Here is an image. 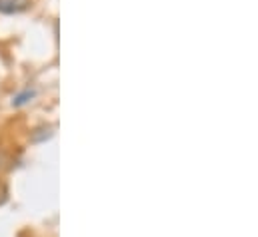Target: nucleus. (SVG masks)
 Segmentation results:
<instances>
[{"label":"nucleus","instance_id":"f257e3e1","mask_svg":"<svg viewBox=\"0 0 258 237\" xmlns=\"http://www.w3.org/2000/svg\"><path fill=\"white\" fill-rule=\"evenodd\" d=\"M30 6V0H0V14H18Z\"/></svg>","mask_w":258,"mask_h":237},{"label":"nucleus","instance_id":"f03ea898","mask_svg":"<svg viewBox=\"0 0 258 237\" xmlns=\"http://www.w3.org/2000/svg\"><path fill=\"white\" fill-rule=\"evenodd\" d=\"M34 96H36V92H34V90H24L22 94H18V96L12 100V104H14V106H24V104H26V102H30Z\"/></svg>","mask_w":258,"mask_h":237}]
</instances>
